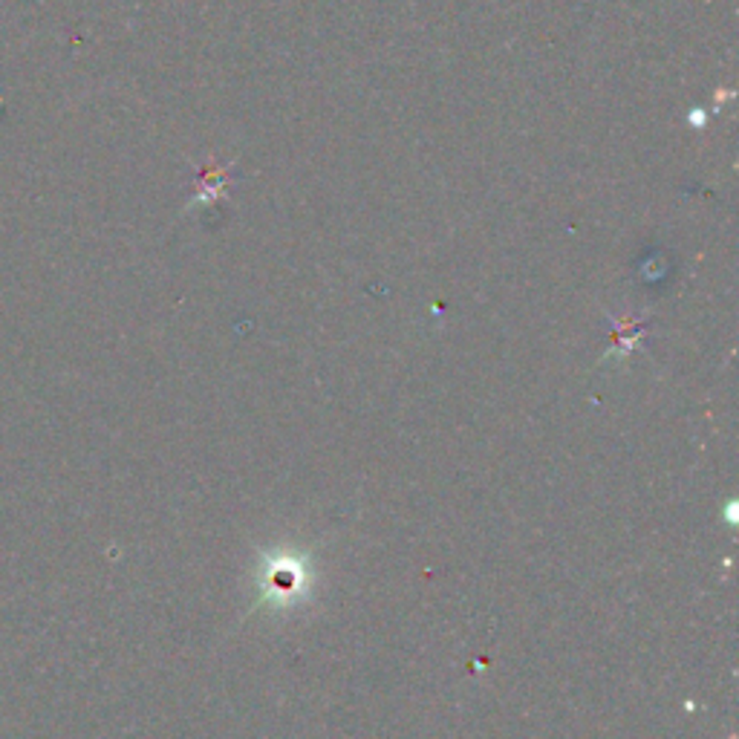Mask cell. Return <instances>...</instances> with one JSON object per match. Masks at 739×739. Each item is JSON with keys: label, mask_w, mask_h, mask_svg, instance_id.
<instances>
[{"label": "cell", "mask_w": 739, "mask_h": 739, "mask_svg": "<svg viewBox=\"0 0 739 739\" xmlns=\"http://www.w3.org/2000/svg\"><path fill=\"white\" fill-rule=\"evenodd\" d=\"M309 589L306 566L295 557H275L263 575V601L275 607H289Z\"/></svg>", "instance_id": "6da1fadb"}]
</instances>
